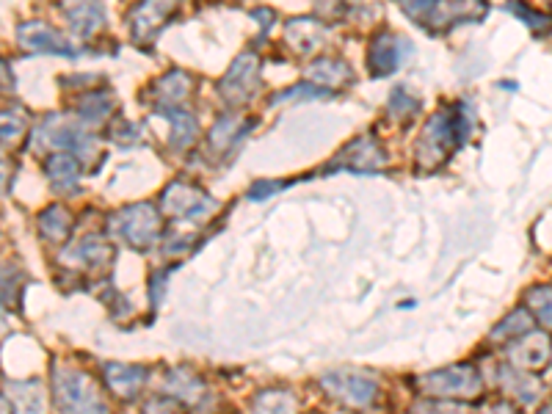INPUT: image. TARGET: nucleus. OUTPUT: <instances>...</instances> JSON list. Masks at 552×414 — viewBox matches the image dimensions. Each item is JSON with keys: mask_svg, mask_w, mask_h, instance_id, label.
I'll return each mask as SVG.
<instances>
[{"mask_svg": "<svg viewBox=\"0 0 552 414\" xmlns=\"http://www.w3.org/2000/svg\"><path fill=\"white\" fill-rule=\"evenodd\" d=\"M470 111H464V105L456 108H442L428 119L423 127V136L417 144V161L426 169H437L439 163L448 161L450 152H456L470 136Z\"/></svg>", "mask_w": 552, "mask_h": 414, "instance_id": "f257e3e1", "label": "nucleus"}, {"mask_svg": "<svg viewBox=\"0 0 552 414\" xmlns=\"http://www.w3.org/2000/svg\"><path fill=\"white\" fill-rule=\"evenodd\" d=\"M53 392L61 414H108V403L100 395L97 381L83 370L53 368Z\"/></svg>", "mask_w": 552, "mask_h": 414, "instance_id": "f03ea898", "label": "nucleus"}, {"mask_svg": "<svg viewBox=\"0 0 552 414\" xmlns=\"http://www.w3.org/2000/svg\"><path fill=\"white\" fill-rule=\"evenodd\" d=\"M321 387L334 401L348 403V406H357V409H365L370 403L376 401L379 395V381L362 373V370H329L321 376Z\"/></svg>", "mask_w": 552, "mask_h": 414, "instance_id": "7ed1b4c3", "label": "nucleus"}, {"mask_svg": "<svg viewBox=\"0 0 552 414\" xmlns=\"http://www.w3.org/2000/svg\"><path fill=\"white\" fill-rule=\"evenodd\" d=\"M420 387L434 398H478L483 381L478 368L472 365H450V368L434 370L420 379Z\"/></svg>", "mask_w": 552, "mask_h": 414, "instance_id": "20e7f679", "label": "nucleus"}, {"mask_svg": "<svg viewBox=\"0 0 552 414\" xmlns=\"http://www.w3.org/2000/svg\"><path fill=\"white\" fill-rule=\"evenodd\" d=\"M111 227L133 249H150L161 235V219L152 205H130L119 210Z\"/></svg>", "mask_w": 552, "mask_h": 414, "instance_id": "39448f33", "label": "nucleus"}, {"mask_svg": "<svg viewBox=\"0 0 552 414\" xmlns=\"http://www.w3.org/2000/svg\"><path fill=\"white\" fill-rule=\"evenodd\" d=\"M213 196L199 191L196 185L172 183L163 191V213L177 221H194L213 210Z\"/></svg>", "mask_w": 552, "mask_h": 414, "instance_id": "423d86ee", "label": "nucleus"}, {"mask_svg": "<svg viewBox=\"0 0 552 414\" xmlns=\"http://www.w3.org/2000/svg\"><path fill=\"white\" fill-rule=\"evenodd\" d=\"M257 78H260V61L254 53H243L232 61L230 72L221 78L219 92L227 103H246L257 89Z\"/></svg>", "mask_w": 552, "mask_h": 414, "instance_id": "0eeeda50", "label": "nucleus"}, {"mask_svg": "<svg viewBox=\"0 0 552 414\" xmlns=\"http://www.w3.org/2000/svg\"><path fill=\"white\" fill-rule=\"evenodd\" d=\"M403 12L409 14L412 20L423 23V28H431V25H456L464 23V20H475L478 14L486 12V6H467V3H409L403 6Z\"/></svg>", "mask_w": 552, "mask_h": 414, "instance_id": "6e6552de", "label": "nucleus"}, {"mask_svg": "<svg viewBox=\"0 0 552 414\" xmlns=\"http://www.w3.org/2000/svg\"><path fill=\"white\" fill-rule=\"evenodd\" d=\"M387 163V155L379 147V141L370 136H359L354 141H348L340 155L334 169H348V172H376Z\"/></svg>", "mask_w": 552, "mask_h": 414, "instance_id": "1a4fd4ad", "label": "nucleus"}, {"mask_svg": "<svg viewBox=\"0 0 552 414\" xmlns=\"http://www.w3.org/2000/svg\"><path fill=\"white\" fill-rule=\"evenodd\" d=\"M511 365L519 370H541L552 359V340L544 332H528L508 348Z\"/></svg>", "mask_w": 552, "mask_h": 414, "instance_id": "9d476101", "label": "nucleus"}, {"mask_svg": "<svg viewBox=\"0 0 552 414\" xmlns=\"http://www.w3.org/2000/svg\"><path fill=\"white\" fill-rule=\"evenodd\" d=\"M39 133H42V141H47L50 147H56V150H69V155H86V152H92L94 147L92 136L81 133L78 127L69 125L64 119H47Z\"/></svg>", "mask_w": 552, "mask_h": 414, "instance_id": "9b49d317", "label": "nucleus"}, {"mask_svg": "<svg viewBox=\"0 0 552 414\" xmlns=\"http://www.w3.org/2000/svg\"><path fill=\"white\" fill-rule=\"evenodd\" d=\"M406 42L392 34H379L373 39V45L368 50V67L373 78H384L392 75L395 69L401 67V56Z\"/></svg>", "mask_w": 552, "mask_h": 414, "instance_id": "f8f14e48", "label": "nucleus"}, {"mask_svg": "<svg viewBox=\"0 0 552 414\" xmlns=\"http://www.w3.org/2000/svg\"><path fill=\"white\" fill-rule=\"evenodd\" d=\"M497 384L519 403H536L541 395V381L528 376L525 370L514 368V365L497 368Z\"/></svg>", "mask_w": 552, "mask_h": 414, "instance_id": "ddd939ff", "label": "nucleus"}, {"mask_svg": "<svg viewBox=\"0 0 552 414\" xmlns=\"http://www.w3.org/2000/svg\"><path fill=\"white\" fill-rule=\"evenodd\" d=\"M20 45L28 50H39V53H58V56H75V50H69V45L61 36L47 28L42 23H28L20 28Z\"/></svg>", "mask_w": 552, "mask_h": 414, "instance_id": "4468645a", "label": "nucleus"}, {"mask_svg": "<svg viewBox=\"0 0 552 414\" xmlns=\"http://www.w3.org/2000/svg\"><path fill=\"white\" fill-rule=\"evenodd\" d=\"M105 381H108V387L119 395V398H136L138 390L144 387V381H147V370L141 368V365H119V362H111V365H105Z\"/></svg>", "mask_w": 552, "mask_h": 414, "instance_id": "2eb2a0df", "label": "nucleus"}, {"mask_svg": "<svg viewBox=\"0 0 552 414\" xmlns=\"http://www.w3.org/2000/svg\"><path fill=\"white\" fill-rule=\"evenodd\" d=\"M67 263L75 265H89V268H103L105 263H111V257H114V249L108 246V243L100 238V235H86L81 241L75 243L72 249L61 254Z\"/></svg>", "mask_w": 552, "mask_h": 414, "instance_id": "dca6fc26", "label": "nucleus"}, {"mask_svg": "<svg viewBox=\"0 0 552 414\" xmlns=\"http://www.w3.org/2000/svg\"><path fill=\"white\" fill-rule=\"evenodd\" d=\"M9 398L14 414H45L47 395L39 381H9Z\"/></svg>", "mask_w": 552, "mask_h": 414, "instance_id": "f3484780", "label": "nucleus"}, {"mask_svg": "<svg viewBox=\"0 0 552 414\" xmlns=\"http://www.w3.org/2000/svg\"><path fill=\"white\" fill-rule=\"evenodd\" d=\"M45 169L50 183L56 185L58 191L75 188V185H78V177H81V163H78L75 155H69V152H56V155H50Z\"/></svg>", "mask_w": 552, "mask_h": 414, "instance_id": "a211bd4d", "label": "nucleus"}, {"mask_svg": "<svg viewBox=\"0 0 552 414\" xmlns=\"http://www.w3.org/2000/svg\"><path fill=\"white\" fill-rule=\"evenodd\" d=\"M172 12V6H161V3H144L133 12V31H136L138 42H147L166 25V17Z\"/></svg>", "mask_w": 552, "mask_h": 414, "instance_id": "6ab92c4d", "label": "nucleus"}, {"mask_svg": "<svg viewBox=\"0 0 552 414\" xmlns=\"http://www.w3.org/2000/svg\"><path fill=\"white\" fill-rule=\"evenodd\" d=\"M163 390L172 392L174 398H180L183 403H199L202 401V395H205V384L196 379L194 373L177 368L169 370V373L163 376Z\"/></svg>", "mask_w": 552, "mask_h": 414, "instance_id": "aec40b11", "label": "nucleus"}, {"mask_svg": "<svg viewBox=\"0 0 552 414\" xmlns=\"http://www.w3.org/2000/svg\"><path fill=\"white\" fill-rule=\"evenodd\" d=\"M310 78L321 89H337L343 83H351V69L340 58H318L310 67Z\"/></svg>", "mask_w": 552, "mask_h": 414, "instance_id": "412c9836", "label": "nucleus"}, {"mask_svg": "<svg viewBox=\"0 0 552 414\" xmlns=\"http://www.w3.org/2000/svg\"><path fill=\"white\" fill-rule=\"evenodd\" d=\"M161 114L166 119H172V147L177 150H183V147H191L194 144L196 133H199V125H196V119L188 111H177V108H166L163 105Z\"/></svg>", "mask_w": 552, "mask_h": 414, "instance_id": "4be33fe9", "label": "nucleus"}, {"mask_svg": "<svg viewBox=\"0 0 552 414\" xmlns=\"http://www.w3.org/2000/svg\"><path fill=\"white\" fill-rule=\"evenodd\" d=\"M188 89H191V78H188L185 72H180V69H174V72L163 75L161 81H158V86H155V97H158L161 103H166V108H172V105L183 103Z\"/></svg>", "mask_w": 552, "mask_h": 414, "instance_id": "5701e85b", "label": "nucleus"}, {"mask_svg": "<svg viewBox=\"0 0 552 414\" xmlns=\"http://www.w3.org/2000/svg\"><path fill=\"white\" fill-rule=\"evenodd\" d=\"M528 332H533V315L525 310H514L506 321H500L492 329V340L495 343H508V340L514 343V340L525 337Z\"/></svg>", "mask_w": 552, "mask_h": 414, "instance_id": "b1692460", "label": "nucleus"}, {"mask_svg": "<svg viewBox=\"0 0 552 414\" xmlns=\"http://www.w3.org/2000/svg\"><path fill=\"white\" fill-rule=\"evenodd\" d=\"M23 271L12 263H0V304L3 307H20V296H23Z\"/></svg>", "mask_w": 552, "mask_h": 414, "instance_id": "393cba45", "label": "nucleus"}, {"mask_svg": "<svg viewBox=\"0 0 552 414\" xmlns=\"http://www.w3.org/2000/svg\"><path fill=\"white\" fill-rule=\"evenodd\" d=\"M254 414H296V398L288 390H265L252 401Z\"/></svg>", "mask_w": 552, "mask_h": 414, "instance_id": "a878e982", "label": "nucleus"}, {"mask_svg": "<svg viewBox=\"0 0 552 414\" xmlns=\"http://www.w3.org/2000/svg\"><path fill=\"white\" fill-rule=\"evenodd\" d=\"M39 230H42L47 241H64L69 230H72V219H69V213L64 207L53 205L39 216Z\"/></svg>", "mask_w": 552, "mask_h": 414, "instance_id": "bb28decb", "label": "nucleus"}, {"mask_svg": "<svg viewBox=\"0 0 552 414\" xmlns=\"http://www.w3.org/2000/svg\"><path fill=\"white\" fill-rule=\"evenodd\" d=\"M321 23H315L310 17H304V20H293L288 25V42L299 53H310L312 47L318 45V39H321Z\"/></svg>", "mask_w": 552, "mask_h": 414, "instance_id": "cd10ccee", "label": "nucleus"}, {"mask_svg": "<svg viewBox=\"0 0 552 414\" xmlns=\"http://www.w3.org/2000/svg\"><path fill=\"white\" fill-rule=\"evenodd\" d=\"M67 17L78 34L89 36L97 25L103 23L105 12L103 6H97V3H83V6H72V9H67Z\"/></svg>", "mask_w": 552, "mask_h": 414, "instance_id": "c85d7f7f", "label": "nucleus"}, {"mask_svg": "<svg viewBox=\"0 0 552 414\" xmlns=\"http://www.w3.org/2000/svg\"><path fill=\"white\" fill-rule=\"evenodd\" d=\"M111 105L114 100L108 97L105 92H92L81 97V103H78V116H81L83 122H89V125H100L105 122V116L111 114Z\"/></svg>", "mask_w": 552, "mask_h": 414, "instance_id": "c756f323", "label": "nucleus"}, {"mask_svg": "<svg viewBox=\"0 0 552 414\" xmlns=\"http://www.w3.org/2000/svg\"><path fill=\"white\" fill-rule=\"evenodd\" d=\"M508 12L517 14L522 23L528 25L536 34H547L552 28V12H541V9H530L525 3H508Z\"/></svg>", "mask_w": 552, "mask_h": 414, "instance_id": "7c9ffc66", "label": "nucleus"}, {"mask_svg": "<svg viewBox=\"0 0 552 414\" xmlns=\"http://www.w3.org/2000/svg\"><path fill=\"white\" fill-rule=\"evenodd\" d=\"M25 127H28V119H25L20 108L17 111H0V141L3 144H17L25 133Z\"/></svg>", "mask_w": 552, "mask_h": 414, "instance_id": "2f4dec72", "label": "nucleus"}, {"mask_svg": "<svg viewBox=\"0 0 552 414\" xmlns=\"http://www.w3.org/2000/svg\"><path fill=\"white\" fill-rule=\"evenodd\" d=\"M528 307L533 310V318L541 321L547 329H552V288L528 290Z\"/></svg>", "mask_w": 552, "mask_h": 414, "instance_id": "473e14b6", "label": "nucleus"}, {"mask_svg": "<svg viewBox=\"0 0 552 414\" xmlns=\"http://www.w3.org/2000/svg\"><path fill=\"white\" fill-rule=\"evenodd\" d=\"M246 133V127L243 130H238V119H232V116H224L219 125L213 127V133H210V144L216 147V150H227L232 141L238 136H243Z\"/></svg>", "mask_w": 552, "mask_h": 414, "instance_id": "72a5a7b5", "label": "nucleus"}, {"mask_svg": "<svg viewBox=\"0 0 552 414\" xmlns=\"http://www.w3.org/2000/svg\"><path fill=\"white\" fill-rule=\"evenodd\" d=\"M387 108H390L392 116H412L420 111V100L414 97L412 92H406V89H392L390 100H387Z\"/></svg>", "mask_w": 552, "mask_h": 414, "instance_id": "f704fd0d", "label": "nucleus"}, {"mask_svg": "<svg viewBox=\"0 0 552 414\" xmlns=\"http://www.w3.org/2000/svg\"><path fill=\"white\" fill-rule=\"evenodd\" d=\"M412 414H470V409L464 403H442V401H423L417 403L412 409Z\"/></svg>", "mask_w": 552, "mask_h": 414, "instance_id": "c9c22d12", "label": "nucleus"}, {"mask_svg": "<svg viewBox=\"0 0 552 414\" xmlns=\"http://www.w3.org/2000/svg\"><path fill=\"white\" fill-rule=\"evenodd\" d=\"M326 89L315 86V83H301V86H293L285 94L274 97V103H285V100H318V97H326Z\"/></svg>", "mask_w": 552, "mask_h": 414, "instance_id": "e433bc0d", "label": "nucleus"}, {"mask_svg": "<svg viewBox=\"0 0 552 414\" xmlns=\"http://www.w3.org/2000/svg\"><path fill=\"white\" fill-rule=\"evenodd\" d=\"M144 414H183V406L172 398H152L144 403Z\"/></svg>", "mask_w": 552, "mask_h": 414, "instance_id": "4c0bfd02", "label": "nucleus"}, {"mask_svg": "<svg viewBox=\"0 0 552 414\" xmlns=\"http://www.w3.org/2000/svg\"><path fill=\"white\" fill-rule=\"evenodd\" d=\"M276 191H282V183H268V180H260V183H254L252 188H249V196H252L254 202H263V199H268V196L276 194Z\"/></svg>", "mask_w": 552, "mask_h": 414, "instance_id": "58836bf2", "label": "nucleus"}, {"mask_svg": "<svg viewBox=\"0 0 552 414\" xmlns=\"http://www.w3.org/2000/svg\"><path fill=\"white\" fill-rule=\"evenodd\" d=\"M478 414H519V409L514 403L508 401H495V403H486Z\"/></svg>", "mask_w": 552, "mask_h": 414, "instance_id": "ea45409f", "label": "nucleus"}, {"mask_svg": "<svg viewBox=\"0 0 552 414\" xmlns=\"http://www.w3.org/2000/svg\"><path fill=\"white\" fill-rule=\"evenodd\" d=\"M6 174H9V169H6V163L0 161V191L6 188Z\"/></svg>", "mask_w": 552, "mask_h": 414, "instance_id": "a19ab883", "label": "nucleus"}, {"mask_svg": "<svg viewBox=\"0 0 552 414\" xmlns=\"http://www.w3.org/2000/svg\"><path fill=\"white\" fill-rule=\"evenodd\" d=\"M0 414H9V403L0 398Z\"/></svg>", "mask_w": 552, "mask_h": 414, "instance_id": "79ce46f5", "label": "nucleus"}, {"mask_svg": "<svg viewBox=\"0 0 552 414\" xmlns=\"http://www.w3.org/2000/svg\"><path fill=\"white\" fill-rule=\"evenodd\" d=\"M539 414H552V403H547V406H544Z\"/></svg>", "mask_w": 552, "mask_h": 414, "instance_id": "37998d69", "label": "nucleus"}]
</instances>
